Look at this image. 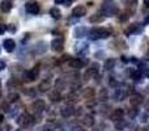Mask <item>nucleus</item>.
<instances>
[{"instance_id":"obj_47","label":"nucleus","mask_w":149,"mask_h":131,"mask_svg":"<svg viewBox=\"0 0 149 131\" xmlns=\"http://www.w3.org/2000/svg\"><path fill=\"white\" fill-rule=\"evenodd\" d=\"M0 131H4V130H1V129H0Z\"/></svg>"},{"instance_id":"obj_13","label":"nucleus","mask_w":149,"mask_h":131,"mask_svg":"<svg viewBox=\"0 0 149 131\" xmlns=\"http://www.w3.org/2000/svg\"><path fill=\"white\" fill-rule=\"evenodd\" d=\"M85 63L82 62L80 58H72V59H70L68 60V66L71 67V68H73V69H80V68H82L84 67Z\"/></svg>"},{"instance_id":"obj_10","label":"nucleus","mask_w":149,"mask_h":131,"mask_svg":"<svg viewBox=\"0 0 149 131\" xmlns=\"http://www.w3.org/2000/svg\"><path fill=\"white\" fill-rule=\"evenodd\" d=\"M49 100L51 102H59L62 101V95H60L59 89H51L49 92Z\"/></svg>"},{"instance_id":"obj_21","label":"nucleus","mask_w":149,"mask_h":131,"mask_svg":"<svg viewBox=\"0 0 149 131\" xmlns=\"http://www.w3.org/2000/svg\"><path fill=\"white\" fill-rule=\"evenodd\" d=\"M94 95H95V90H94V88H85L84 90H82V96H84L85 98H88V100H92L93 97H94Z\"/></svg>"},{"instance_id":"obj_11","label":"nucleus","mask_w":149,"mask_h":131,"mask_svg":"<svg viewBox=\"0 0 149 131\" xmlns=\"http://www.w3.org/2000/svg\"><path fill=\"white\" fill-rule=\"evenodd\" d=\"M123 116H124V111H123V109H120V108H116V109H114V110H113V113L110 114V118H111V121H114V122H118V121H120V119L123 118Z\"/></svg>"},{"instance_id":"obj_33","label":"nucleus","mask_w":149,"mask_h":131,"mask_svg":"<svg viewBox=\"0 0 149 131\" xmlns=\"http://www.w3.org/2000/svg\"><path fill=\"white\" fill-rule=\"evenodd\" d=\"M109 105H106V104H103V105H101V109H100V113H102V114H107V111H109Z\"/></svg>"},{"instance_id":"obj_6","label":"nucleus","mask_w":149,"mask_h":131,"mask_svg":"<svg viewBox=\"0 0 149 131\" xmlns=\"http://www.w3.org/2000/svg\"><path fill=\"white\" fill-rule=\"evenodd\" d=\"M97 75H98V64L97 63H93V64L86 69V72L84 74V77H85V80H90V79H93V77H95Z\"/></svg>"},{"instance_id":"obj_42","label":"nucleus","mask_w":149,"mask_h":131,"mask_svg":"<svg viewBox=\"0 0 149 131\" xmlns=\"http://www.w3.org/2000/svg\"><path fill=\"white\" fill-rule=\"evenodd\" d=\"M144 4H145V7L149 8V0H144Z\"/></svg>"},{"instance_id":"obj_41","label":"nucleus","mask_w":149,"mask_h":131,"mask_svg":"<svg viewBox=\"0 0 149 131\" xmlns=\"http://www.w3.org/2000/svg\"><path fill=\"white\" fill-rule=\"evenodd\" d=\"M3 121H4V116H3V114L1 113H0V123H1V122Z\"/></svg>"},{"instance_id":"obj_37","label":"nucleus","mask_w":149,"mask_h":131,"mask_svg":"<svg viewBox=\"0 0 149 131\" xmlns=\"http://www.w3.org/2000/svg\"><path fill=\"white\" fill-rule=\"evenodd\" d=\"M81 113H82V108H77L76 110H74V114H76V116H80Z\"/></svg>"},{"instance_id":"obj_20","label":"nucleus","mask_w":149,"mask_h":131,"mask_svg":"<svg viewBox=\"0 0 149 131\" xmlns=\"http://www.w3.org/2000/svg\"><path fill=\"white\" fill-rule=\"evenodd\" d=\"M124 4H126L130 13L135 12V9H136V7H137V0H124Z\"/></svg>"},{"instance_id":"obj_30","label":"nucleus","mask_w":149,"mask_h":131,"mask_svg":"<svg viewBox=\"0 0 149 131\" xmlns=\"http://www.w3.org/2000/svg\"><path fill=\"white\" fill-rule=\"evenodd\" d=\"M131 77L134 80H139L140 77H141V72L140 71H134V72H131Z\"/></svg>"},{"instance_id":"obj_3","label":"nucleus","mask_w":149,"mask_h":131,"mask_svg":"<svg viewBox=\"0 0 149 131\" xmlns=\"http://www.w3.org/2000/svg\"><path fill=\"white\" fill-rule=\"evenodd\" d=\"M17 123H18V126L22 127V129H28V127H30L31 125L34 123V118L31 114L24 113L17 118Z\"/></svg>"},{"instance_id":"obj_17","label":"nucleus","mask_w":149,"mask_h":131,"mask_svg":"<svg viewBox=\"0 0 149 131\" xmlns=\"http://www.w3.org/2000/svg\"><path fill=\"white\" fill-rule=\"evenodd\" d=\"M13 4H12V0H3L1 3H0V11L4 13L9 12L10 9H12Z\"/></svg>"},{"instance_id":"obj_12","label":"nucleus","mask_w":149,"mask_h":131,"mask_svg":"<svg viewBox=\"0 0 149 131\" xmlns=\"http://www.w3.org/2000/svg\"><path fill=\"white\" fill-rule=\"evenodd\" d=\"M31 108H33L34 110L37 111V113H42V111L46 109V102H45L43 100H41V98H38V100H36L33 102Z\"/></svg>"},{"instance_id":"obj_36","label":"nucleus","mask_w":149,"mask_h":131,"mask_svg":"<svg viewBox=\"0 0 149 131\" xmlns=\"http://www.w3.org/2000/svg\"><path fill=\"white\" fill-rule=\"evenodd\" d=\"M5 30H7V25H4V24H0V36H1V34H4Z\"/></svg>"},{"instance_id":"obj_26","label":"nucleus","mask_w":149,"mask_h":131,"mask_svg":"<svg viewBox=\"0 0 149 131\" xmlns=\"http://www.w3.org/2000/svg\"><path fill=\"white\" fill-rule=\"evenodd\" d=\"M102 20H103V17H102V15H100V13L90 16V18H89V21H90V22H93V24H95V22H101Z\"/></svg>"},{"instance_id":"obj_40","label":"nucleus","mask_w":149,"mask_h":131,"mask_svg":"<svg viewBox=\"0 0 149 131\" xmlns=\"http://www.w3.org/2000/svg\"><path fill=\"white\" fill-rule=\"evenodd\" d=\"M39 131H50V129H49V126H45V127H41Z\"/></svg>"},{"instance_id":"obj_38","label":"nucleus","mask_w":149,"mask_h":131,"mask_svg":"<svg viewBox=\"0 0 149 131\" xmlns=\"http://www.w3.org/2000/svg\"><path fill=\"white\" fill-rule=\"evenodd\" d=\"M55 3H56V4H63V3L68 4V0H55Z\"/></svg>"},{"instance_id":"obj_43","label":"nucleus","mask_w":149,"mask_h":131,"mask_svg":"<svg viewBox=\"0 0 149 131\" xmlns=\"http://www.w3.org/2000/svg\"><path fill=\"white\" fill-rule=\"evenodd\" d=\"M74 131H84V130H82V129H76Z\"/></svg>"},{"instance_id":"obj_5","label":"nucleus","mask_w":149,"mask_h":131,"mask_svg":"<svg viewBox=\"0 0 149 131\" xmlns=\"http://www.w3.org/2000/svg\"><path fill=\"white\" fill-rule=\"evenodd\" d=\"M64 49V39L63 38H55L51 41V50L54 53H62Z\"/></svg>"},{"instance_id":"obj_8","label":"nucleus","mask_w":149,"mask_h":131,"mask_svg":"<svg viewBox=\"0 0 149 131\" xmlns=\"http://www.w3.org/2000/svg\"><path fill=\"white\" fill-rule=\"evenodd\" d=\"M25 8H26V12L31 13V15H37L39 12V4L37 1H28Z\"/></svg>"},{"instance_id":"obj_14","label":"nucleus","mask_w":149,"mask_h":131,"mask_svg":"<svg viewBox=\"0 0 149 131\" xmlns=\"http://www.w3.org/2000/svg\"><path fill=\"white\" fill-rule=\"evenodd\" d=\"M86 15V7L85 5H77L72 9V16L73 17H82Z\"/></svg>"},{"instance_id":"obj_7","label":"nucleus","mask_w":149,"mask_h":131,"mask_svg":"<svg viewBox=\"0 0 149 131\" xmlns=\"http://www.w3.org/2000/svg\"><path fill=\"white\" fill-rule=\"evenodd\" d=\"M74 110H76V109H74L71 104H68V105L63 106V108L60 109V114H62V117H64V118H70V117H72L74 114Z\"/></svg>"},{"instance_id":"obj_32","label":"nucleus","mask_w":149,"mask_h":131,"mask_svg":"<svg viewBox=\"0 0 149 131\" xmlns=\"http://www.w3.org/2000/svg\"><path fill=\"white\" fill-rule=\"evenodd\" d=\"M130 12H127V13H122L120 16H119V21H122V22H124V21H127L130 18Z\"/></svg>"},{"instance_id":"obj_16","label":"nucleus","mask_w":149,"mask_h":131,"mask_svg":"<svg viewBox=\"0 0 149 131\" xmlns=\"http://www.w3.org/2000/svg\"><path fill=\"white\" fill-rule=\"evenodd\" d=\"M3 46H4V49H5V51L7 53H12L13 50H15V47H16V42L13 41V39H4Z\"/></svg>"},{"instance_id":"obj_22","label":"nucleus","mask_w":149,"mask_h":131,"mask_svg":"<svg viewBox=\"0 0 149 131\" xmlns=\"http://www.w3.org/2000/svg\"><path fill=\"white\" fill-rule=\"evenodd\" d=\"M126 97V92L122 89H116L115 95H114V100L115 101H123V98Z\"/></svg>"},{"instance_id":"obj_34","label":"nucleus","mask_w":149,"mask_h":131,"mask_svg":"<svg viewBox=\"0 0 149 131\" xmlns=\"http://www.w3.org/2000/svg\"><path fill=\"white\" fill-rule=\"evenodd\" d=\"M55 85H56V88H59V90L60 89H63V88H64V81H63L62 79H59V80H56V83H55Z\"/></svg>"},{"instance_id":"obj_45","label":"nucleus","mask_w":149,"mask_h":131,"mask_svg":"<svg viewBox=\"0 0 149 131\" xmlns=\"http://www.w3.org/2000/svg\"><path fill=\"white\" fill-rule=\"evenodd\" d=\"M147 76H148V77H149V71H148V72H147Z\"/></svg>"},{"instance_id":"obj_35","label":"nucleus","mask_w":149,"mask_h":131,"mask_svg":"<svg viewBox=\"0 0 149 131\" xmlns=\"http://www.w3.org/2000/svg\"><path fill=\"white\" fill-rule=\"evenodd\" d=\"M16 29H17V28H16L15 24H10V25H8V26H7V30H9L10 33H15Z\"/></svg>"},{"instance_id":"obj_24","label":"nucleus","mask_w":149,"mask_h":131,"mask_svg":"<svg viewBox=\"0 0 149 131\" xmlns=\"http://www.w3.org/2000/svg\"><path fill=\"white\" fill-rule=\"evenodd\" d=\"M50 15H51L55 20H59V18L62 17V12L59 11V8H51V9H50Z\"/></svg>"},{"instance_id":"obj_25","label":"nucleus","mask_w":149,"mask_h":131,"mask_svg":"<svg viewBox=\"0 0 149 131\" xmlns=\"http://www.w3.org/2000/svg\"><path fill=\"white\" fill-rule=\"evenodd\" d=\"M18 98H20V95L17 92H12L8 95V102H17Z\"/></svg>"},{"instance_id":"obj_2","label":"nucleus","mask_w":149,"mask_h":131,"mask_svg":"<svg viewBox=\"0 0 149 131\" xmlns=\"http://www.w3.org/2000/svg\"><path fill=\"white\" fill-rule=\"evenodd\" d=\"M102 15L105 16H115L118 15L119 9H118V5L113 1V0H106L102 5Z\"/></svg>"},{"instance_id":"obj_15","label":"nucleus","mask_w":149,"mask_h":131,"mask_svg":"<svg viewBox=\"0 0 149 131\" xmlns=\"http://www.w3.org/2000/svg\"><path fill=\"white\" fill-rule=\"evenodd\" d=\"M50 88H51V80L50 79L42 80V81L38 84V90L39 92H47Z\"/></svg>"},{"instance_id":"obj_39","label":"nucleus","mask_w":149,"mask_h":131,"mask_svg":"<svg viewBox=\"0 0 149 131\" xmlns=\"http://www.w3.org/2000/svg\"><path fill=\"white\" fill-rule=\"evenodd\" d=\"M4 68H5V62L4 60H0V71H3Z\"/></svg>"},{"instance_id":"obj_9","label":"nucleus","mask_w":149,"mask_h":131,"mask_svg":"<svg viewBox=\"0 0 149 131\" xmlns=\"http://www.w3.org/2000/svg\"><path fill=\"white\" fill-rule=\"evenodd\" d=\"M143 96L139 95V93H134V95L130 97V104H131V106H134V108H137V106H140L143 104Z\"/></svg>"},{"instance_id":"obj_46","label":"nucleus","mask_w":149,"mask_h":131,"mask_svg":"<svg viewBox=\"0 0 149 131\" xmlns=\"http://www.w3.org/2000/svg\"><path fill=\"white\" fill-rule=\"evenodd\" d=\"M93 131H98V130H97V129H94V130H93Z\"/></svg>"},{"instance_id":"obj_29","label":"nucleus","mask_w":149,"mask_h":131,"mask_svg":"<svg viewBox=\"0 0 149 131\" xmlns=\"http://www.w3.org/2000/svg\"><path fill=\"white\" fill-rule=\"evenodd\" d=\"M114 66H115V60L109 59V60H106V63H105V69H111Z\"/></svg>"},{"instance_id":"obj_28","label":"nucleus","mask_w":149,"mask_h":131,"mask_svg":"<svg viewBox=\"0 0 149 131\" xmlns=\"http://www.w3.org/2000/svg\"><path fill=\"white\" fill-rule=\"evenodd\" d=\"M107 96H109L107 89H105V88H102V89L100 90V100L106 101V100H107Z\"/></svg>"},{"instance_id":"obj_4","label":"nucleus","mask_w":149,"mask_h":131,"mask_svg":"<svg viewBox=\"0 0 149 131\" xmlns=\"http://www.w3.org/2000/svg\"><path fill=\"white\" fill-rule=\"evenodd\" d=\"M38 75H39V66H34L31 69L24 72L22 80L25 83H33L36 79H38Z\"/></svg>"},{"instance_id":"obj_23","label":"nucleus","mask_w":149,"mask_h":131,"mask_svg":"<svg viewBox=\"0 0 149 131\" xmlns=\"http://www.w3.org/2000/svg\"><path fill=\"white\" fill-rule=\"evenodd\" d=\"M139 26H140L139 24H132V25H130L128 28L126 29V34H127V36H130V34L137 32V30H139Z\"/></svg>"},{"instance_id":"obj_44","label":"nucleus","mask_w":149,"mask_h":131,"mask_svg":"<svg viewBox=\"0 0 149 131\" xmlns=\"http://www.w3.org/2000/svg\"><path fill=\"white\" fill-rule=\"evenodd\" d=\"M16 131H24L22 129H18V130H16Z\"/></svg>"},{"instance_id":"obj_31","label":"nucleus","mask_w":149,"mask_h":131,"mask_svg":"<svg viewBox=\"0 0 149 131\" xmlns=\"http://www.w3.org/2000/svg\"><path fill=\"white\" fill-rule=\"evenodd\" d=\"M67 100H68V104H70V101H71V102H76V101H77V96L74 95V93H71V95L67 96Z\"/></svg>"},{"instance_id":"obj_1","label":"nucleus","mask_w":149,"mask_h":131,"mask_svg":"<svg viewBox=\"0 0 149 131\" xmlns=\"http://www.w3.org/2000/svg\"><path fill=\"white\" fill-rule=\"evenodd\" d=\"M111 30L110 29H106V28H94L92 30L88 32V36H89L90 39L95 41V39H100V38H107L110 36Z\"/></svg>"},{"instance_id":"obj_27","label":"nucleus","mask_w":149,"mask_h":131,"mask_svg":"<svg viewBox=\"0 0 149 131\" xmlns=\"http://www.w3.org/2000/svg\"><path fill=\"white\" fill-rule=\"evenodd\" d=\"M126 126H127V122L123 121V119H120V121L115 122V129H116V130H124V129H126Z\"/></svg>"},{"instance_id":"obj_19","label":"nucleus","mask_w":149,"mask_h":131,"mask_svg":"<svg viewBox=\"0 0 149 131\" xmlns=\"http://www.w3.org/2000/svg\"><path fill=\"white\" fill-rule=\"evenodd\" d=\"M86 33H88V30L85 26H77L73 32V36L76 37V38H82V37H85Z\"/></svg>"},{"instance_id":"obj_18","label":"nucleus","mask_w":149,"mask_h":131,"mask_svg":"<svg viewBox=\"0 0 149 131\" xmlns=\"http://www.w3.org/2000/svg\"><path fill=\"white\" fill-rule=\"evenodd\" d=\"M82 125L86 127H92L93 125H94V117L92 116V114H85L84 117H82Z\"/></svg>"}]
</instances>
